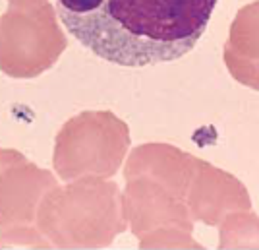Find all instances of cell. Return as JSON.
Listing matches in <instances>:
<instances>
[{
  "label": "cell",
  "instance_id": "1",
  "mask_svg": "<svg viewBox=\"0 0 259 250\" xmlns=\"http://www.w3.org/2000/svg\"><path fill=\"white\" fill-rule=\"evenodd\" d=\"M217 0H56L58 18L93 55L126 68L170 62L205 33Z\"/></svg>",
  "mask_w": 259,
  "mask_h": 250
},
{
  "label": "cell",
  "instance_id": "2",
  "mask_svg": "<svg viewBox=\"0 0 259 250\" xmlns=\"http://www.w3.org/2000/svg\"><path fill=\"white\" fill-rule=\"evenodd\" d=\"M118 186L85 176L70 186H54L37 211V229L54 246H107L126 229Z\"/></svg>",
  "mask_w": 259,
  "mask_h": 250
},
{
  "label": "cell",
  "instance_id": "3",
  "mask_svg": "<svg viewBox=\"0 0 259 250\" xmlns=\"http://www.w3.org/2000/svg\"><path fill=\"white\" fill-rule=\"evenodd\" d=\"M130 146L128 126L108 111H87L60 128L54 144V169L62 181L108 178L118 171Z\"/></svg>",
  "mask_w": 259,
  "mask_h": 250
},
{
  "label": "cell",
  "instance_id": "4",
  "mask_svg": "<svg viewBox=\"0 0 259 250\" xmlns=\"http://www.w3.org/2000/svg\"><path fill=\"white\" fill-rule=\"evenodd\" d=\"M66 45L49 2L10 4L0 18V72L20 80L39 76L58 60Z\"/></svg>",
  "mask_w": 259,
  "mask_h": 250
},
{
  "label": "cell",
  "instance_id": "5",
  "mask_svg": "<svg viewBox=\"0 0 259 250\" xmlns=\"http://www.w3.org/2000/svg\"><path fill=\"white\" fill-rule=\"evenodd\" d=\"M56 186L51 171L31 163L23 153L0 148V246H49L41 231L31 227L45 194Z\"/></svg>",
  "mask_w": 259,
  "mask_h": 250
},
{
  "label": "cell",
  "instance_id": "6",
  "mask_svg": "<svg viewBox=\"0 0 259 250\" xmlns=\"http://www.w3.org/2000/svg\"><path fill=\"white\" fill-rule=\"evenodd\" d=\"M225 58L238 82L259 89V2L236 16Z\"/></svg>",
  "mask_w": 259,
  "mask_h": 250
},
{
  "label": "cell",
  "instance_id": "7",
  "mask_svg": "<svg viewBox=\"0 0 259 250\" xmlns=\"http://www.w3.org/2000/svg\"><path fill=\"white\" fill-rule=\"evenodd\" d=\"M10 4H33V2H47V0H8Z\"/></svg>",
  "mask_w": 259,
  "mask_h": 250
}]
</instances>
